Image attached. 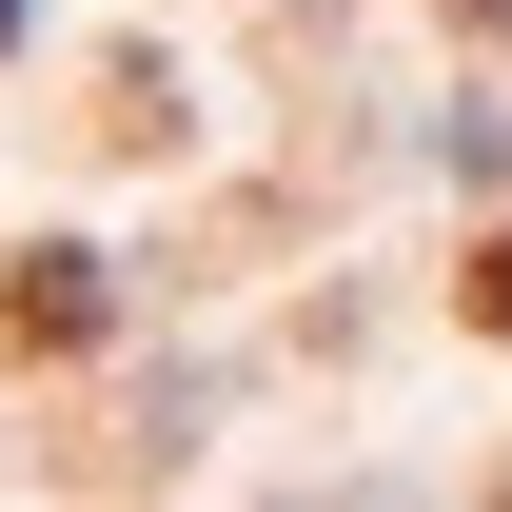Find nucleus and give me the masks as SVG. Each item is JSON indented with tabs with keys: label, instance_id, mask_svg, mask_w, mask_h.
Segmentation results:
<instances>
[{
	"label": "nucleus",
	"instance_id": "f257e3e1",
	"mask_svg": "<svg viewBox=\"0 0 512 512\" xmlns=\"http://www.w3.org/2000/svg\"><path fill=\"white\" fill-rule=\"evenodd\" d=\"M99 316H119V296H99V256H20V276H0V355H79Z\"/></svg>",
	"mask_w": 512,
	"mask_h": 512
},
{
	"label": "nucleus",
	"instance_id": "f03ea898",
	"mask_svg": "<svg viewBox=\"0 0 512 512\" xmlns=\"http://www.w3.org/2000/svg\"><path fill=\"white\" fill-rule=\"evenodd\" d=\"M453 316H473V335H512V237H473V276H453Z\"/></svg>",
	"mask_w": 512,
	"mask_h": 512
},
{
	"label": "nucleus",
	"instance_id": "7ed1b4c3",
	"mask_svg": "<svg viewBox=\"0 0 512 512\" xmlns=\"http://www.w3.org/2000/svg\"><path fill=\"white\" fill-rule=\"evenodd\" d=\"M0 40H20V0H0Z\"/></svg>",
	"mask_w": 512,
	"mask_h": 512
}]
</instances>
